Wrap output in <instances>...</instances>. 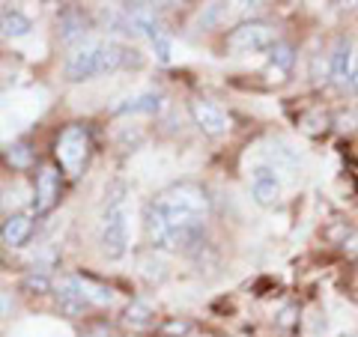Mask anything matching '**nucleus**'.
<instances>
[{"instance_id":"nucleus-9","label":"nucleus","mask_w":358,"mask_h":337,"mask_svg":"<svg viewBox=\"0 0 358 337\" xmlns=\"http://www.w3.org/2000/svg\"><path fill=\"white\" fill-rule=\"evenodd\" d=\"M57 305L66 317H81V313L90 308L87 305V296H84V284L81 278H63L57 284Z\"/></svg>"},{"instance_id":"nucleus-19","label":"nucleus","mask_w":358,"mask_h":337,"mask_svg":"<svg viewBox=\"0 0 358 337\" xmlns=\"http://www.w3.org/2000/svg\"><path fill=\"white\" fill-rule=\"evenodd\" d=\"M6 159H9V164L13 167H27L30 162H33V150L27 147V143H13V147H9V152H6Z\"/></svg>"},{"instance_id":"nucleus-14","label":"nucleus","mask_w":358,"mask_h":337,"mask_svg":"<svg viewBox=\"0 0 358 337\" xmlns=\"http://www.w3.org/2000/svg\"><path fill=\"white\" fill-rule=\"evenodd\" d=\"M84 33H87V18L78 9H66L60 15V39L66 45H75L84 39Z\"/></svg>"},{"instance_id":"nucleus-6","label":"nucleus","mask_w":358,"mask_h":337,"mask_svg":"<svg viewBox=\"0 0 358 337\" xmlns=\"http://www.w3.org/2000/svg\"><path fill=\"white\" fill-rule=\"evenodd\" d=\"M57 197H60V171L54 164H42V171L36 176V197H33L36 215L51 212L54 203H57Z\"/></svg>"},{"instance_id":"nucleus-17","label":"nucleus","mask_w":358,"mask_h":337,"mask_svg":"<svg viewBox=\"0 0 358 337\" xmlns=\"http://www.w3.org/2000/svg\"><path fill=\"white\" fill-rule=\"evenodd\" d=\"M81 284H84V296H87V305H99V308H105L114 301V293L105 287V284H99V280L93 278H81Z\"/></svg>"},{"instance_id":"nucleus-18","label":"nucleus","mask_w":358,"mask_h":337,"mask_svg":"<svg viewBox=\"0 0 358 337\" xmlns=\"http://www.w3.org/2000/svg\"><path fill=\"white\" fill-rule=\"evenodd\" d=\"M21 289L30 293V296H45V293H51V278L45 272H36V268H33V272L24 275V280H21Z\"/></svg>"},{"instance_id":"nucleus-3","label":"nucleus","mask_w":358,"mask_h":337,"mask_svg":"<svg viewBox=\"0 0 358 337\" xmlns=\"http://www.w3.org/2000/svg\"><path fill=\"white\" fill-rule=\"evenodd\" d=\"M131 242V203H129V188L122 182H114L105 191V206H102V251L110 260L129 254Z\"/></svg>"},{"instance_id":"nucleus-10","label":"nucleus","mask_w":358,"mask_h":337,"mask_svg":"<svg viewBox=\"0 0 358 337\" xmlns=\"http://www.w3.org/2000/svg\"><path fill=\"white\" fill-rule=\"evenodd\" d=\"M164 108V96L162 93H138V96H129L122 99L120 105H114V114L117 117H126V114H159Z\"/></svg>"},{"instance_id":"nucleus-15","label":"nucleus","mask_w":358,"mask_h":337,"mask_svg":"<svg viewBox=\"0 0 358 337\" xmlns=\"http://www.w3.org/2000/svg\"><path fill=\"white\" fill-rule=\"evenodd\" d=\"M122 322H126L131 331H150L155 325V313H152V308L147 305V301H131V305L126 308Z\"/></svg>"},{"instance_id":"nucleus-26","label":"nucleus","mask_w":358,"mask_h":337,"mask_svg":"<svg viewBox=\"0 0 358 337\" xmlns=\"http://www.w3.org/2000/svg\"><path fill=\"white\" fill-rule=\"evenodd\" d=\"M343 254L358 257V233H350V239H343Z\"/></svg>"},{"instance_id":"nucleus-13","label":"nucleus","mask_w":358,"mask_h":337,"mask_svg":"<svg viewBox=\"0 0 358 337\" xmlns=\"http://www.w3.org/2000/svg\"><path fill=\"white\" fill-rule=\"evenodd\" d=\"M30 30H33V21L24 13L3 9V15H0V33H3L6 39H21V36H27Z\"/></svg>"},{"instance_id":"nucleus-29","label":"nucleus","mask_w":358,"mask_h":337,"mask_svg":"<svg viewBox=\"0 0 358 337\" xmlns=\"http://www.w3.org/2000/svg\"><path fill=\"white\" fill-rule=\"evenodd\" d=\"M6 313H9V299H6L3 293H0V320H3Z\"/></svg>"},{"instance_id":"nucleus-1","label":"nucleus","mask_w":358,"mask_h":337,"mask_svg":"<svg viewBox=\"0 0 358 337\" xmlns=\"http://www.w3.org/2000/svg\"><path fill=\"white\" fill-rule=\"evenodd\" d=\"M155 209L164 215L173 233V251H197L206 239V215L209 197L194 182H176L152 200Z\"/></svg>"},{"instance_id":"nucleus-12","label":"nucleus","mask_w":358,"mask_h":337,"mask_svg":"<svg viewBox=\"0 0 358 337\" xmlns=\"http://www.w3.org/2000/svg\"><path fill=\"white\" fill-rule=\"evenodd\" d=\"M33 236V218L30 215H9L3 221V227H0V239L9 248H21V245H27Z\"/></svg>"},{"instance_id":"nucleus-11","label":"nucleus","mask_w":358,"mask_h":337,"mask_svg":"<svg viewBox=\"0 0 358 337\" xmlns=\"http://www.w3.org/2000/svg\"><path fill=\"white\" fill-rule=\"evenodd\" d=\"M352 45L350 39H338V45H334L331 51V63H329V75L331 81L338 87H346L350 84V75H352Z\"/></svg>"},{"instance_id":"nucleus-7","label":"nucleus","mask_w":358,"mask_h":337,"mask_svg":"<svg viewBox=\"0 0 358 337\" xmlns=\"http://www.w3.org/2000/svg\"><path fill=\"white\" fill-rule=\"evenodd\" d=\"M251 197L260 206H275L281 200V182L275 176V167L257 164L251 171Z\"/></svg>"},{"instance_id":"nucleus-30","label":"nucleus","mask_w":358,"mask_h":337,"mask_svg":"<svg viewBox=\"0 0 358 337\" xmlns=\"http://www.w3.org/2000/svg\"><path fill=\"white\" fill-rule=\"evenodd\" d=\"M0 15H3V6H0Z\"/></svg>"},{"instance_id":"nucleus-31","label":"nucleus","mask_w":358,"mask_h":337,"mask_svg":"<svg viewBox=\"0 0 358 337\" xmlns=\"http://www.w3.org/2000/svg\"><path fill=\"white\" fill-rule=\"evenodd\" d=\"M341 337H350V334H341Z\"/></svg>"},{"instance_id":"nucleus-27","label":"nucleus","mask_w":358,"mask_h":337,"mask_svg":"<svg viewBox=\"0 0 358 337\" xmlns=\"http://www.w3.org/2000/svg\"><path fill=\"white\" fill-rule=\"evenodd\" d=\"M84 337H114V334H110L108 325H93V329H87Z\"/></svg>"},{"instance_id":"nucleus-20","label":"nucleus","mask_w":358,"mask_h":337,"mask_svg":"<svg viewBox=\"0 0 358 337\" xmlns=\"http://www.w3.org/2000/svg\"><path fill=\"white\" fill-rule=\"evenodd\" d=\"M141 272L143 275H147L150 280H162L164 278V263L159 260V257H143V260H141Z\"/></svg>"},{"instance_id":"nucleus-16","label":"nucleus","mask_w":358,"mask_h":337,"mask_svg":"<svg viewBox=\"0 0 358 337\" xmlns=\"http://www.w3.org/2000/svg\"><path fill=\"white\" fill-rule=\"evenodd\" d=\"M268 54V66L275 69V75H284L293 69V63H296V51H293V45L284 42V39H275V45L266 51Z\"/></svg>"},{"instance_id":"nucleus-21","label":"nucleus","mask_w":358,"mask_h":337,"mask_svg":"<svg viewBox=\"0 0 358 337\" xmlns=\"http://www.w3.org/2000/svg\"><path fill=\"white\" fill-rule=\"evenodd\" d=\"M272 162H275L278 167H289V171H293L299 159H296V152L289 150V147H281V143H275V147H272Z\"/></svg>"},{"instance_id":"nucleus-5","label":"nucleus","mask_w":358,"mask_h":337,"mask_svg":"<svg viewBox=\"0 0 358 337\" xmlns=\"http://www.w3.org/2000/svg\"><path fill=\"white\" fill-rule=\"evenodd\" d=\"M87 150H90V138H87V129L84 126H69V129L60 131V138H57V155H60V164L72 176H78V171H81V164L87 159Z\"/></svg>"},{"instance_id":"nucleus-4","label":"nucleus","mask_w":358,"mask_h":337,"mask_svg":"<svg viewBox=\"0 0 358 337\" xmlns=\"http://www.w3.org/2000/svg\"><path fill=\"white\" fill-rule=\"evenodd\" d=\"M275 45V27L266 21H245L227 36V48L248 54V51H268Z\"/></svg>"},{"instance_id":"nucleus-24","label":"nucleus","mask_w":358,"mask_h":337,"mask_svg":"<svg viewBox=\"0 0 358 337\" xmlns=\"http://www.w3.org/2000/svg\"><path fill=\"white\" fill-rule=\"evenodd\" d=\"M152 51H155V57H159V63H171V36H167V33H164V36L162 39H155L152 42Z\"/></svg>"},{"instance_id":"nucleus-28","label":"nucleus","mask_w":358,"mask_h":337,"mask_svg":"<svg viewBox=\"0 0 358 337\" xmlns=\"http://www.w3.org/2000/svg\"><path fill=\"white\" fill-rule=\"evenodd\" d=\"M350 87L355 89V93H358V60L352 63V75H350Z\"/></svg>"},{"instance_id":"nucleus-8","label":"nucleus","mask_w":358,"mask_h":337,"mask_svg":"<svg viewBox=\"0 0 358 337\" xmlns=\"http://www.w3.org/2000/svg\"><path fill=\"white\" fill-rule=\"evenodd\" d=\"M192 117L200 126V131L212 134V138H218V134H224L230 129V117L224 114L215 102H206V99H197V102H192Z\"/></svg>"},{"instance_id":"nucleus-22","label":"nucleus","mask_w":358,"mask_h":337,"mask_svg":"<svg viewBox=\"0 0 358 337\" xmlns=\"http://www.w3.org/2000/svg\"><path fill=\"white\" fill-rule=\"evenodd\" d=\"M188 331H192V325H188L185 320H167L162 329H159L162 337H185Z\"/></svg>"},{"instance_id":"nucleus-2","label":"nucleus","mask_w":358,"mask_h":337,"mask_svg":"<svg viewBox=\"0 0 358 337\" xmlns=\"http://www.w3.org/2000/svg\"><path fill=\"white\" fill-rule=\"evenodd\" d=\"M129 66H141V54L129 45L110 39H84L66 60V78L69 81H87L93 75L129 69Z\"/></svg>"},{"instance_id":"nucleus-25","label":"nucleus","mask_w":358,"mask_h":337,"mask_svg":"<svg viewBox=\"0 0 358 337\" xmlns=\"http://www.w3.org/2000/svg\"><path fill=\"white\" fill-rule=\"evenodd\" d=\"M278 325H281V329H293L296 325V308H284L281 317H278Z\"/></svg>"},{"instance_id":"nucleus-23","label":"nucleus","mask_w":358,"mask_h":337,"mask_svg":"<svg viewBox=\"0 0 358 337\" xmlns=\"http://www.w3.org/2000/svg\"><path fill=\"white\" fill-rule=\"evenodd\" d=\"M218 18H224V3H212V6H206V13H200L197 24L200 27H212Z\"/></svg>"}]
</instances>
